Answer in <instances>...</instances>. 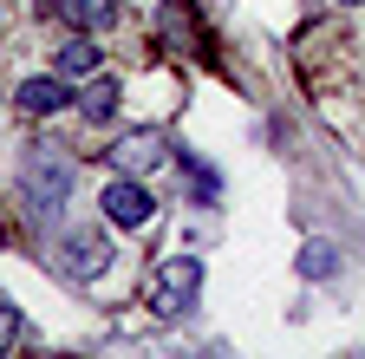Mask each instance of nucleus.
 Returning a JSON list of instances; mask_svg holds the SVG:
<instances>
[{
    "label": "nucleus",
    "mask_w": 365,
    "mask_h": 359,
    "mask_svg": "<svg viewBox=\"0 0 365 359\" xmlns=\"http://www.w3.org/2000/svg\"><path fill=\"white\" fill-rule=\"evenodd\" d=\"M78 190V163L59 151V144H33L26 163H20V203L33 222H59V209L72 203Z\"/></svg>",
    "instance_id": "f257e3e1"
},
{
    "label": "nucleus",
    "mask_w": 365,
    "mask_h": 359,
    "mask_svg": "<svg viewBox=\"0 0 365 359\" xmlns=\"http://www.w3.org/2000/svg\"><path fill=\"white\" fill-rule=\"evenodd\" d=\"M144 300H150L157 320H182V313H196V300H202V255H163L150 268Z\"/></svg>",
    "instance_id": "f03ea898"
},
{
    "label": "nucleus",
    "mask_w": 365,
    "mask_h": 359,
    "mask_svg": "<svg viewBox=\"0 0 365 359\" xmlns=\"http://www.w3.org/2000/svg\"><path fill=\"white\" fill-rule=\"evenodd\" d=\"M105 222H111V229H150V222H157V196L144 190V176H111V183H105Z\"/></svg>",
    "instance_id": "7ed1b4c3"
},
{
    "label": "nucleus",
    "mask_w": 365,
    "mask_h": 359,
    "mask_svg": "<svg viewBox=\"0 0 365 359\" xmlns=\"http://www.w3.org/2000/svg\"><path fill=\"white\" fill-rule=\"evenodd\" d=\"M59 255H66L59 268H66L72 281H98L105 268H111V242H105L98 229H66V236H59Z\"/></svg>",
    "instance_id": "20e7f679"
},
{
    "label": "nucleus",
    "mask_w": 365,
    "mask_h": 359,
    "mask_svg": "<svg viewBox=\"0 0 365 359\" xmlns=\"http://www.w3.org/2000/svg\"><path fill=\"white\" fill-rule=\"evenodd\" d=\"M163 157H170V131H157V124H144V131H130V138L111 144V170H124V176H144Z\"/></svg>",
    "instance_id": "39448f33"
},
{
    "label": "nucleus",
    "mask_w": 365,
    "mask_h": 359,
    "mask_svg": "<svg viewBox=\"0 0 365 359\" xmlns=\"http://www.w3.org/2000/svg\"><path fill=\"white\" fill-rule=\"evenodd\" d=\"M14 105H20L26 118H53V111L78 105V85H72V79H59V72H46V79H20Z\"/></svg>",
    "instance_id": "423d86ee"
},
{
    "label": "nucleus",
    "mask_w": 365,
    "mask_h": 359,
    "mask_svg": "<svg viewBox=\"0 0 365 359\" xmlns=\"http://www.w3.org/2000/svg\"><path fill=\"white\" fill-rule=\"evenodd\" d=\"M72 33H98V26H111L118 20V0H46Z\"/></svg>",
    "instance_id": "0eeeda50"
},
{
    "label": "nucleus",
    "mask_w": 365,
    "mask_h": 359,
    "mask_svg": "<svg viewBox=\"0 0 365 359\" xmlns=\"http://www.w3.org/2000/svg\"><path fill=\"white\" fill-rule=\"evenodd\" d=\"M118 98H124V92H118V79H98V72H91V79L78 85V111H85L91 124H105V118L118 111Z\"/></svg>",
    "instance_id": "6e6552de"
},
{
    "label": "nucleus",
    "mask_w": 365,
    "mask_h": 359,
    "mask_svg": "<svg viewBox=\"0 0 365 359\" xmlns=\"http://www.w3.org/2000/svg\"><path fill=\"white\" fill-rule=\"evenodd\" d=\"M98 46H91V33H72L66 39V53H59V79H91V72H98Z\"/></svg>",
    "instance_id": "1a4fd4ad"
},
{
    "label": "nucleus",
    "mask_w": 365,
    "mask_h": 359,
    "mask_svg": "<svg viewBox=\"0 0 365 359\" xmlns=\"http://www.w3.org/2000/svg\"><path fill=\"white\" fill-rule=\"evenodd\" d=\"M333 268H339L333 242H307V248H300V275H307V281H327Z\"/></svg>",
    "instance_id": "9d476101"
},
{
    "label": "nucleus",
    "mask_w": 365,
    "mask_h": 359,
    "mask_svg": "<svg viewBox=\"0 0 365 359\" xmlns=\"http://www.w3.org/2000/svg\"><path fill=\"white\" fill-rule=\"evenodd\" d=\"M14 340H20V307L0 300V353H14Z\"/></svg>",
    "instance_id": "9b49d317"
}]
</instances>
